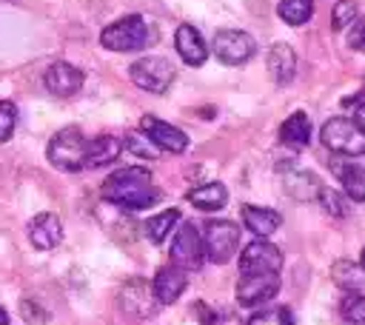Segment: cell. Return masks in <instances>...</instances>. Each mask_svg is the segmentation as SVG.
<instances>
[{"mask_svg":"<svg viewBox=\"0 0 365 325\" xmlns=\"http://www.w3.org/2000/svg\"><path fill=\"white\" fill-rule=\"evenodd\" d=\"M86 151H88V140L83 137V131L77 125H66L48 140L46 157L60 171H80L86 168Z\"/></svg>","mask_w":365,"mask_h":325,"instance_id":"obj_2","label":"cell"},{"mask_svg":"<svg viewBox=\"0 0 365 325\" xmlns=\"http://www.w3.org/2000/svg\"><path fill=\"white\" fill-rule=\"evenodd\" d=\"M140 128H143V134H145V137H148L160 151L182 154V151L188 148V134H185L182 128H177V125H171V123L160 120V117L145 114V117L140 120Z\"/></svg>","mask_w":365,"mask_h":325,"instance_id":"obj_11","label":"cell"},{"mask_svg":"<svg viewBox=\"0 0 365 325\" xmlns=\"http://www.w3.org/2000/svg\"><path fill=\"white\" fill-rule=\"evenodd\" d=\"M242 222L251 234L257 237H271L279 225H282V217L274 211V208H259V205H242Z\"/></svg>","mask_w":365,"mask_h":325,"instance_id":"obj_19","label":"cell"},{"mask_svg":"<svg viewBox=\"0 0 365 325\" xmlns=\"http://www.w3.org/2000/svg\"><path fill=\"white\" fill-rule=\"evenodd\" d=\"M194 314H200V325H220V316L205 302H194Z\"/></svg>","mask_w":365,"mask_h":325,"instance_id":"obj_35","label":"cell"},{"mask_svg":"<svg viewBox=\"0 0 365 325\" xmlns=\"http://www.w3.org/2000/svg\"><path fill=\"white\" fill-rule=\"evenodd\" d=\"M185 271L180 265H163L157 268L154 274V282H151V294L160 305H171L180 299V294L185 291Z\"/></svg>","mask_w":365,"mask_h":325,"instance_id":"obj_13","label":"cell"},{"mask_svg":"<svg viewBox=\"0 0 365 325\" xmlns=\"http://www.w3.org/2000/svg\"><path fill=\"white\" fill-rule=\"evenodd\" d=\"M317 200H319L322 211H325V214H331V217H336V220H342V217H348V214H351V200H348V197H342V194H339V191H334V188H319Z\"/></svg>","mask_w":365,"mask_h":325,"instance_id":"obj_28","label":"cell"},{"mask_svg":"<svg viewBox=\"0 0 365 325\" xmlns=\"http://www.w3.org/2000/svg\"><path fill=\"white\" fill-rule=\"evenodd\" d=\"M128 77L134 86H140L143 91H151V94H163L171 80H174V68L165 57H157V54H148V57H140L137 63H131L128 68Z\"/></svg>","mask_w":365,"mask_h":325,"instance_id":"obj_6","label":"cell"},{"mask_svg":"<svg viewBox=\"0 0 365 325\" xmlns=\"http://www.w3.org/2000/svg\"><path fill=\"white\" fill-rule=\"evenodd\" d=\"M354 20H356V0H339V3L334 6L331 26H334L336 31H342V29H348Z\"/></svg>","mask_w":365,"mask_h":325,"instance_id":"obj_31","label":"cell"},{"mask_svg":"<svg viewBox=\"0 0 365 325\" xmlns=\"http://www.w3.org/2000/svg\"><path fill=\"white\" fill-rule=\"evenodd\" d=\"M268 71L274 77L277 86H285L294 80V71H297V54L288 43H274L271 51H268Z\"/></svg>","mask_w":365,"mask_h":325,"instance_id":"obj_17","label":"cell"},{"mask_svg":"<svg viewBox=\"0 0 365 325\" xmlns=\"http://www.w3.org/2000/svg\"><path fill=\"white\" fill-rule=\"evenodd\" d=\"M354 120H356V125L365 131V100L356 105V111H354Z\"/></svg>","mask_w":365,"mask_h":325,"instance_id":"obj_36","label":"cell"},{"mask_svg":"<svg viewBox=\"0 0 365 325\" xmlns=\"http://www.w3.org/2000/svg\"><path fill=\"white\" fill-rule=\"evenodd\" d=\"M279 143L291 148H305L311 143V120L305 111H294L282 125H279Z\"/></svg>","mask_w":365,"mask_h":325,"instance_id":"obj_20","label":"cell"},{"mask_svg":"<svg viewBox=\"0 0 365 325\" xmlns=\"http://www.w3.org/2000/svg\"><path fill=\"white\" fill-rule=\"evenodd\" d=\"M123 151V140L114 137V134H100L94 140H88V151H86V165L88 168H100V165H108L120 157Z\"/></svg>","mask_w":365,"mask_h":325,"instance_id":"obj_18","label":"cell"},{"mask_svg":"<svg viewBox=\"0 0 365 325\" xmlns=\"http://www.w3.org/2000/svg\"><path fill=\"white\" fill-rule=\"evenodd\" d=\"M188 202L200 211H220L228 202V191L222 182H205L188 191Z\"/></svg>","mask_w":365,"mask_h":325,"instance_id":"obj_21","label":"cell"},{"mask_svg":"<svg viewBox=\"0 0 365 325\" xmlns=\"http://www.w3.org/2000/svg\"><path fill=\"white\" fill-rule=\"evenodd\" d=\"M277 14L288 23V26H302L311 20L314 14V0H279L277 3Z\"/></svg>","mask_w":365,"mask_h":325,"instance_id":"obj_24","label":"cell"},{"mask_svg":"<svg viewBox=\"0 0 365 325\" xmlns=\"http://www.w3.org/2000/svg\"><path fill=\"white\" fill-rule=\"evenodd\" d=\"M240 248V225H234L231 220H211L205 222L202 231V251L211 262L222 265L228 262Z\"/></svg>","mask_w":365,"mask_h":325,"instance_id":"obj_5","label":"cell"},{"mask_svg":"<svg viewBox=\"0 0 365 325\" xmlns=\"http://www.w3.org/2000/svg\"><path fill=\"white\" fill-rule=\"evenodd\" d=\"M319 140L334 154H345V157H362L365 154V131L351 117H331L322 125Z\"/></svg>","mask_w":365,"mask_h":325,"instance_id":"obj_4","label":"cell"},{"mask_svg":"<svg viewBox=\"0 0 365 325\" xmlns=\"http://www.w3.org/2000/svg\"><path fill=\"white\" fill-rule=\"evenodd\" d=\"M202 259H205V251H202V237L197 225L182 222L171 239V262L180 265L182 271H200Z\"/></svg>","mask_w":365,"mask_h":325,"instance_id":"obj_8","label":"cell"},{"mask_svg":"<svg viewBox=\"0 0 365 325\" xmlns=\"http://www.w3.org/2000/svg\"><path fill=\"white\" fill-rule=\"evenodd\" d=\"M0 325H9V311L0 305Z\"/></svg>","mask_w":365,"mask_h":325,"instance_id":"obj_37","label":"cell"},{"mask_svg":"<svg viewBox=\"0 0 365 325\" xmlns=\"http://www.w3.org/2000/svg\"><path fill=\"white\" fill-rule=\"evenodd\" d=\"M17 125V105L11 100H0V143L11 140Z\"/></svg>","mask_w":365,"mask_h":325,"instance_id":"obj_32","label":"cell"},{"mask_svg":"<svg viewBox=\"0 0 365 325\" xmlns=\"http://www.w3.org/2000/svg\"><path fill=\"white\" fill-rule=\"evenodd\" d=\"M43 83H46V88H48L54 97H71V94H77L80 86H83V71L74 68L71 63L57 60V63H51V66L46 68Z\"/></svg>","mask_w":365,"mask_h":325,"instance_id":"obj_12","label":"cell"},{"mask_svg":"<svg viewBox=\"0 0 365 325\" xmlns=\"http://www.w3.org/2000/svg\"><path fill=\"white\" fill-rule=\"evenodd\" d=\"M214 54L220 63L225 66H242L254 57L257 51V43L248 31H237V29H222L214 34V43H211Z\"/></svg>","mask_w":365,"mask_h":325,"instance_id":"obj_7","label":"cell"},{"mask_svg":"<svg viewBox=\"0 0 365 325\" xmlns=\"http://www.w3.org/2000/svg\"><path fill=\"white\" fill-rule=\"evenodd\" d=\"M29 239H31V245L40 248V251L57 248V242L63 239V222H60V217L51 214V211L37 214V217L29 222Z\"/></svg>","mask_w":365,"mask_h":325,"instance_id":"obj_14","label":"cell"},{"mask_svg":"<svg viewBox=\"0 0 365 325\" xmlns=\"http://www.w3.org/2000/svg\"><path fill=\"white\" fill-rule=\"evenodd\" d=\"M20 314H23V319L29 322V325H43V322H48V311H43L37 302H31V299H23L20 302Z\"/></svg>","mask_w":365,"mask_h":325,"instance_id":"obj_33","label":"cell"},{"mask_svg":"<svg viewBox=\"0 0 365 325\" xmlns=\"http://www.w3.org/2000/svg\"><path fill=\"white\" fill-rule=\"evenodd\" d=\"M279 291V271H265V274H240L237 279V302L242 308H257L268 302Z\"/></svg>","mask_w":365,"mask_h":325,"instance_id":"obj_9","label":"cell"},{"mask_svg":"<svg viewBox=\"0 0 365 325\" xmlns=\"http://www.w3.org/2000/svg\"><path fill=\"white\" fill-rule=\"evenodd\" d=\"M334 171L345 188V197L351 202H365V168L356 162H342V165H334Z\"/></svg>","mask_w":365,"mask_h":325,"instance_id":"obj_22","label":"cell"},{"mask_svg":"<svg viewBox=\"0 0 365 325\" xmlns=\"http://www.w3.org/2000/svg\"><path fill=\"white\" fill-rule=\"evenodd\" d=\"M245 325H294V316L288 308H265L251 314Z\"/></svg>","mask_w":365,"mask_h":325,"instance_id":"obj_29","label":"cell"},{"mask_svg":"<svg viewBox=\"0 0 365 325\" xmlns=\"http://www.w3.org/2000/svg\"><path fill=\"white\" fill-rule=\"evenodd\" d=\"M331 274H334V282H336L339 288H345V291H362V277H365V271L356 268L354 262L339 259Z\"/></svg>","mask_w":365,"mask_h":325,"instance_id":"obj_27","label":"cell"},{"mask_svg":"<svg viewBox=\"0 0 365 325\" xmlns=\"http://www.w3.org/2000/svg\"><path fill=\"white\" fill-rule=\"evenodd\" d=\"M100 43H103V48H111V51H140L151 43V29H148L145 17L125 14L103 29Z\"/></svg>","mask_w":365,"mask_h":325,"instance_id":"obj_3","label":"cell"},{"mask_svg":"<svg viewBox=\"0 0 365 325\" xmlns=\"http://www.w3.org/2000/svg\"><path fill=\"white\" fill-rule=\"evenodd\" d=\"M174 46H177V54H180L188 66H202V63H205V57H208V46H205L202 34H200L194 26H188V23L177 26Z\"/></svg>","mask_w":365,"mask_h":325,"instance_id":"obj_15","label":"cell"},{"mask_svg":"<svg viewBox=\"0 0 365 325\" xmlns=\"http://www.w3.org/2000/svg\"><path fill=\"white\" fill-rule=\"evenodd\" d=\"M279 268H282V251L265 237L254 239L240 254V274H265V271H279Z\"/></svg>","mask_w":365,"mask_h":325,"instance_id":"obj_10","label":"cell"},{"mask_svg":"<svg viewBox=\"0 0 365 325\" xmlns=\"http://www.w3.org/2000/svg\"><path fill=\"white\" fill-rule=\"evenodd\" d=\"M359 268L365 271V248H362V257H359Z\"/></svg>","mask_w":365,"mask_h":325,"instance_id":"obj_38","label":"cell"},{"mask_svg":"<svg viewBox=\"0 0 365 325\" xmlns=\"http://www.w3.org/2000/svg\"><path fill=\"white\" fill-rule=\"evenodd\" d=\"M319 188H322L319 180L314 174H308V171H297V174L285 177V191L291 197H297V200H311V197L319 194Z\"/></svg>","mask_w":365,"mask_h":325,"instance_id":"obj_23","label":"cell"},{"mask_svg":"<svg viewBox=\"0 0 365 325\" xmlns=\"http://www.w3.org/2000/svg\"><path fill=\"white\" fill-rule=\"evenodd\" d=\"M339 316L348 325H365V294L362 291H345L339 299Z\"/></svg>","mask_w":365,"mask_h":325,"instance_id":"obj_25","label":"cell"},{"mask_svg":"<svg viewBox=\"0 0 365 325\" xmlns=\"http://www.w3.org/2000/svg\"><path fill=\"white\" fill-rule=\"evenodd\" d=\"M348 46H351V48L365 51V17H356V20L351 23V31H348Z\"/></svg>","mask_w":365,"mask_h":325,"instance_id":"obj_34","label":"cell"},{"mask_svg":"<svg viewBox=\"0 0 365 325\" xmlns=\"http://www.w3.org/2000/svg\"><path fill=\"white\" fill-rule=\"evenodd\" d=\"M160 191L151 185V171L143 165H128L114 171L106 182H103V200H108L111 205L120 208H151L160 202Z\"/></svg>","mask_w":365,"mask_h":325,"instance_id":"obj_1","label":"cell"},{"mask_svg":"<svg viewBox=\"0 0 365 325\" xmlns=\"http://www.w3.org/2000/svg\"><path fill=\"white\" fill-rule=\"evenodd\" d=\"M123 148L125 151H131L134 157H140V160H154L157 157V145L145 137V134H125V140H123Z\"/></svg>","mask_w":365,"mask_h":325,"instance_id":"obj_30","label":"cell"},{"mask_svg":"<svg viewBox=\"0 0 365 325\" xmlns=\"http://www.w3.org/2000/svg\"><path fill=\"white\" fill-rule=\"evenodd\" d=\"M180 222V211L177 208H168V211H163V214H157V217H148V222H145V234H148V239L151 242H163L168 234H171V228Z\"/></svg>","mask_w":365,"mask_h":325,"instance_id":"obj_26","label":"cell"},{"mask_svg":"<svg viewBox=\"0 0 365 325\" xmlns=\"http://www.w3.org/2000/svg\"><path fill=\"white\" fill-rule=\"evenodd\" d=\"M120 302H123V308H125L128 314H134V316H140V319L151 316V314H154V305H157L151 288H148L143 279H131V282H125Z\"/></svg>","mask_w":365,"mask_h":325,"instance_id":"obj_16","label":"cell"}]
</instances>
